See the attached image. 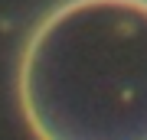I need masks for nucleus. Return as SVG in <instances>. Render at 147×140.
I'll return each mask as SVG.
<instances>
[{"label":"nucleus","mask_w":147,"mask_h":140,"mask_svg":"<svg viewBox=\"0 0 147 140\" xmlns=\"http://www.w3.org/2000/svg\"><path fill=\"white\" fill-rule=\"evenodd\" d=\"M16 101L36 140H147V0H62L33 26Z\"/></svg>","instance_id":"nucleus-1"}]
</instances>
